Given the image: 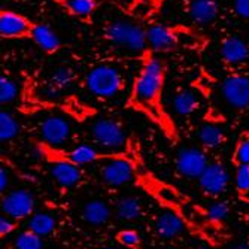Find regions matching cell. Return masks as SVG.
<instances>
[{"label":"cell","instance_id":"6da1fadb","mask_svg":"<svg viewBox=\"0 0 249 249\" xmlns=\"http://www.w3.org/2000/svg\"><path fill=\"white\" fill-rule=\"evenodd\" d=\"M136 167V184L148 193L155 201L166 209L173 212L176 216L182 219L185 224V229L198 239L209 242L211 245H219L222 242V224L215 222L209 211L201 208L194 200L176 188L172 184L164 182L163 179L155 176L152 172H148L141 161V157L138 155L134 160Z\"/></svg>","mask_w":249,"mask_h":249},{"label":"cell","instance_id":"7a4b0ae2","mask_svg":"<svg viewBox=\"0 0 249 249\" xmlns=\"http://www.w3.org/2000/svg\"><path fill=\"white\" fill-rule=\"evenodd\" d=\"M166 76V63L158 60L154 51H145L141 55L139 71L131 82L125 107L139 112L160 128L169 141L178 142V125L164 105Z\"/></svg>","mask_w":249,"mask_h":249},{"label":"cell","instance_id":"3957f363","mask_svg":"<svg viewBox=\"0 0 249 249\" xmlns=\"http://www.w3.org/2000/svg\"><path fill=\"white\" fill-rule=\"evenodd\" d=\"M103 39L110 47L138 54L139 57L149 50L148 45V27L134 19L117 18L110 19L103 26Z\"/></svg>","mask_w":249,"mask_h":249},{"label":"cell","instance_id":"277c9868","mask_svg":"<svg viewBox=\"0 0 249 249\" xmlns=\"http://www.w3.org/2000/svg\"><path fill=\"white\" fill-rule=\"evenodd\" d=\"M36 148L42 158L47 163L54 161H64L75 166H87L93 163H103L107 160H114V158L125 157L130 154V151H99L89 145H79L71 149H64L58 146L48 145L42 141H35Z\"/></svg>","mask_w":249,"mask_h":249},{"label":"cell","instance_id":"5b68a950","mask_svg":"<svg viewBox=\"0 0 249 249\" xmlns=\"http://www.w3.org/2000/svg\"><path fill=\"white\" fill-rule=\"evenodd\" d=\"M87 91L100 99L110 100L118 97L127 87V79L120 67L110 63H102L94 66L84 79Z\"/></svg>","mask_w":249,"mask_h":249},{"label":"cell","instance_id":"8992f818","mask_svg":"<svg viewBox=\"0 0 249 249\" xmlns=\"http://www.w3.org/2000/svg\"><path fill=\"white\" fill-rule=\"evenodd\" d=\"M89 138L96 145L107 151H120L128 142L124 124L118 118L110 117L94 121L89 127Z\"/></svg>","mask_w":249,"mask_h":249},{"label":"cell","instance_id":"52a82bcc","mask_svg":"<svg viewBox=\"0 0 249 249\" xmlns=\"http://www.w3.org/2000/svg\"><path fill=\"white\" fill-rule=\"evenodd\" d=\"M138 157L136 151H130L128 155L103 161L100 167V178L110 187H123L136 179L134 160Z\"/></svg>","mask_w":249,"mask_h":249},{"label":"cell","instance_id":"ba28073f","mask_svg":"<svg viewBox=\"0 0 249 249\" xmlns=\"http://www.w3.org/2000/svg\"><path fill=\"white\" fill-rule=\"evenodd\" d=\"M219 58L231 73L240 72L249 63V43L237 35H225L219 40Z\"/></svg>","mask_w":249,"mask_h":249},{"label":"cell","instance_id":"9c48e42d","mask_svg":"<svg viewBox=\"0 0 249 249\" xmlns=\"http://www.w3.org/2000/svg\"><path fill=\"white\" fill-rule=\"evenodd\" d=\"M221 94L227 105L237 110L245 112L249 109V76L242 72H233L221 84Z\"/></svg>","mask_w":249,"mask_h":249},{"label":"cell","instance_id":"30bf717a","mask_svg":"<svg viewBox=\"0 0 249 249\" xmlns=\"http://www.w3.org/2000/svg\"><path fill=\"white\" fill-rule=\"evenodd\" d=\"M37 133L40 136L39 141L48 143V145H53V146L63 148V145H66L71 141L72 125H71L69 120H66L63 117L50 115V117H45L39 121Z\"/></svg>","mask_w":249,"mask_h":249},{"label":"cell","instance_id":"8fae6325","mask_svg":"<svg viewBox=\"0 0 249 249\" xmlns=\"http://www.w3.org/2000/svg\"><path fill=\"white\" fill-rule=\"evenodd\" d=\"M36 21L15 11H0V37L2 39H30Z\"/></svg>","mask_w":249,"mask_h":249},{"label":"cell","instance_id":"7c38bea8","mask_svg":"<svg viewBox=\"0 0 249 249\" xmlns=\"http://www.w3.org/2000/svg\"><path fill=\"white\" fill-rule=\"evenodd\" d=\"M35 209V197L29 190L19 188L2 194V211L6 216L21 221L32 215Z\"/></svg>","mask_w":249,"mask_h":249},{"label":"cell","instance_id":"4fadbf2b","mask_svg":"<svg viewBox=\"0 0 249 249\" xmlns=\"http://www.w3.org/2000/svg\"><path fill=\"white\" fill-rule=\"evenodd\" d=\"M176 169L178 172L187 176V178H200L201 173L205 172V169L209 164L208 155L206 152L196 148V146H187L179 149V152L176 154V160H175Z\"/></svg>","mask_w":249,"mask_h":249},{"label":"cell","instance_id":"5bb4252c","mask_svg":"<svg viewBox=\"0 0 249 249\" xmlns=\"http://www.w3.org/2000/svg\"><path fill=\"white\" fill-rule=\"evenodd\" d=\"M148 45L155 54H167L179 48L178 26L151 24L148 27Z\"/></svg>","mask_w":249,"mask_h":249},{"label":"cell","instance_id":"9a60e30c","mask_svg":"<svg viewBox=\"0 0 249 249\" xmlns=\"http://www.w3.org/2000/svg\"><path fill=\"white\" fill-rule=\"evenodd\" d=\"M229 180L230 176L225 166L221 161H212L198 178V185L206 196L218 197L227 190Z\"/></svg>","mask_w":249,"mask_h":249},{"label":"cell","instance_id":"2e32d148","mask_svg":"<svg viewBox=\"0 0 249 249\" xmlns=\"http://www.w3.org/2000/svg\"><path fill=\"white\" fill-rule=\"evenodd\" d=\"M76 81H78V75L73 67L71 66L55 67L43 84V93L47 94L45 97L50 99L61 97V94L66 93L67 89H71Z\"/></svg>","mask_w":249,"mask_h":249},{"label":"cell","instance_id":"e0dca14e","mask_svg":"<svg viewBox=\"0 0 249 249\" xmlns=\"http://www.w3.org/2000/svg\"><path fill=\"white\" fill-rule=\"evenodd\" d=\"M185 12L194 24L206 26L218 19L221 8L218 0H187Z\"/></svg>","mask_w":249,"mask_h":249},{"label":"cell","instance_id":"ac0fdd59","mask_svg":"<svg viewBox=\"0 0 249 249\" xmlns=\"http://www.w3.org/2000/svg\"><path fill=\"white\" fill-rule=\"evenodd\" d=\"M164 2L166 0H130L125 6V12L131 19L145 24L161 12Z\"/></svg>","mask_w":249,"mask_h":249},{"label":"cell","instance_id":"d6986e66","mask_svg":"<svg viewBox=\"0 0 249 249\" xmlns=\"http://www.w3.org/2000/svg\"><path fill=\"white\" fill-rule=\"evenodd\" d=\"M175 114L182 118H191L201 109V100L197 93L188 88H180L172 99Z\"/></svg>","mask_w":249,"mask_h":249},{"label":"cell","instance_id":"ffe728a7","mask_svg":"<svg viewBox=\"0 0 249 249\" xmlns=\"http://www.w3.org/2000/svg\"><path fill=\"white\" fill-rule=\"evenodd\" d=\"M30 39L37 45V48L47 55L57 54L61 48V40L57 36V33L48 24H43V22H36Z\"/></svg>","mask_w":249,"mask_h":249},{"label":"cell","instance_id":"44dd1931","mask_svg":"<svg viewBox=\"0 0 249 249\" xmlns=\"http://www.w3.org/2000/svg\"><path fill=\"white\" fill-rule=\"evenodd\" d=\"M53 2L67 15L84 22L91 21L99 6L97 0H53Z\"/></svg>","mask_w":249,"mask_h":249},{"label":"cell","instance_id":"7402d4cb","mask_svg":"<svg viewBox=\"0 0 249 249\" xmlns=\"http://www.w3.org/2000/svg\"><path fill=\"white\" fill-rule=\"evenodd\" d=\"M48 164H50V170H51L53 178L55 179V182L61 185L63 188H72L82 180V172L79 166L64 163V161H54Z\"/></svg>","mask_w":249,"mask_h":249},{"label":"cell","instance_id":"603a6c76","mask_svg":"<svg viewBox=\"0 0 249 249\" xmlns=\"http://www.w3.org/2000/svg\"><path fill=\"white\" fill-rule=\"evenodd\" d=\"M154 229L157 231V234L164 239H175L178 236L182 234V231L185 230V224L182 222L179 216H176L173 212L166 211L163 213H160L155 218L154 222Z\"/></svg>","mask_w":249,"mask_h":249},{"label":"cell","instance_id":"cb8c5ba5","mask_svg":"<svg viewBox=\"0 0 249 249\" xmlns=\"http://www.w3.org/2000/svg\"><path fill=\"white\" fill-rule=\"evenodd\" d=\"M82 218L91 225H105L110 219V208L103 200H89L82 208Z\"/></svg>","mask_w":249,"mask_h":249},{"label":"cell","instance_id":"d4e9b609","mask_svg":"<svg viewBox=\"0 0 249 249\" xmlns=\"http://www.w3.org/2000/svg\"><path fill=\"white\" fill-rule=\"evenodd\" d=\"M225 139H227L225 130L215 123H208L198 128V141L208 149L219 148L221 145H224Z\"/></svg>","mask_w":249,"mask_h":249},{"label":"cell","instance_id":"484cf974","mask_svg":"<svg viewBox=\"0 0 249 249\" xmlns=\"http://www.w3.org/2000/svg\"><path fill=\"white\" fill-rule=\"evenodd\" d=\"M115 213L123 221H134L142 215V201L134 196H127L118 200Z\"/></svg>","mask_w":249,"mask_h":249},{"label":"cell","instance_id":"4316f807","mask_svg":"<svg viewBox=\"0 0 249 249\" xmlns=\"http://www.w3.org/2000/svg\"><path fill=\"white\" fill-rule=\"evenodd\" d=\"M60 106L67 115L72 117L76 121H84V120H88V118H91L93 115H96V109L82 103L75 96H69Z\"/></svg>","mask_w":249,"mask_h":249},{"label":"cell","instance_id":"83f0119b","mask_svg":"<svg viewBox=\"0 0 249 249\" xmlns=\"http://www.w3.org/2000/svg\"><path fill=\"white\" fill-rule=\"evenodd\" d=\"M57 221L50 213H36L29 221V230L35 231L40 237L50 236L55 230Z\"/></svg>","mask_w":249,"mask_h":249},{"label":"cell","instance_id":"f1b7e54d","mask_svg":"<svg viewBox=\"0 0 249 249\" xmlns=\"http://www.w3.org/2000/svg\"><path fill=\"white\" fill-rule=\"evenodd\" d=\"M19 131V124L17 118L6 112L5 109L0 110V141L9 142L12 141Z\"/></svg>","mask_w":249,"mask_h":249},{"label":"cell","instance_id":"f546056e","mask_svg":"<svg viewBox=\"0 0 249 249\" xmlns=\"http://www.w3.org/2000/svg\"><path fill=\"white\" fill-rule=\"evenodd\" d=\"M231 163L237 167L242 164H249V128L242 131L236 141Z\"/></svg>","mask_w":249,"mask_h":249},{"label":"cell","instance_id":"4dcf8cb0","mask_svg":"<svg viewBox=\"0 0 249 249\" xmlns=\"http://www.w3.org/2000/svg\"><path fill=\"white\" fill-rule=\"evenodd\" d=\"M43 242L39 234L32 230L21 231L12 242V249H42Z\"/></svg>","mask_w":249,"mask_h":249},{"label":"cell","instance_id":"1f68e13d","mask_svg":"<svg viewBox=\"0 0 249 249\" xmlns=\"http://www.w3.org/2000/svg\"><path fill=\"white\" fill-rule=\"evenodd\" d=\"M236 191L239 198L249 205V164L236 167Z\"/></svg>","mask_w":249,"mask_h":249},{"label":"cell","instance_id":"d6a6232c","mask_svg":"<svg viewBox=\"0 0 249 249\" xmlns=\"http://www.w3.org/2000/svg\"><path fill=\"white\" fill-rule=\"evenodd\" d=\"M18 97V87L17 82L8 75L2 73L0 76V103L8 105Z\"/></svg>","mask_w":249,"mask_h":249},{"label":"cell","instance_id":"836d02e7","mask_svg":"<svg viewBox=\"0 0 249 249\" xmlns=\"http://www.w3.org/2000/svg\"><path fill=\"white\" fill-rule=\"evenodd\" d=\"M117 242L125 249H142V237L133 229L120 230L115 236Z\"/></svg>","mask_w":249,"mask_h":249},{"label":"cell","instance_id":"e575fe53","mask_svg":"<svg viewBox=\"0 0 249 249\" xmlns=\"http://www.w3.org/2000/svg\"><path fill=\"white\" fill-rule=\"evenodd\" d=\"M208 211H209L211 218L215 222L222 224L230 213V206H229V203H225V201H218V203H213L211 208H208Z\"/></svg>","mask_w":249,"mask_h":249},{"label":"cell","instance_id":"d590c367","mask_svg":"<svg viewBox=\"0 0 249 249\" xmlns=\"http://www.w3.org/2000/svg\"><path fill=\"white\" fill-rule=\"evenodd\" d=\"M18 229V221L9 216H0V237H6Z\"/></svg>","mask_w":249,"mask_h":249},{"label":"cell","instance_id":"8d00e7d4","mask_svg":"<svg viewBox=\"0 0 249 249\" xmlns=\"http://www.w3.org/2000/svg\"><path fill=\"white\" fill-rule=\"evenodd\" d=\"M233 6L240 18L249 21V0H233Z\"/></svg>","mask_w":249,"mask_h":249},{"label":"cell","instance_id":"74e56055","mask_svg":"<svg viewBox=\"0 0 249 249\" xmlns=\"http://www.w3.org/2000/svg\"><path fill=\"white\" fill-rule=\"evenodd\" d=\"M8 184H9V175H8V170L5 167L0 169V193L5 194V190L8 188Z\"/></svg>","mask_w":249,"mask_h":249},{"label":"cell","instance_id":"f35d334b","mask_svg":"<svg viewBox=\"0 0 249 249\" xmlns=\"http://www.w3.org/2000/svg\"><path fill=\"white\" fill-rule=\"evenodd\" d=\"M230 249H249V246L245 245V243H237V245H233Z\"/></svg>","mask_w":249,"mask_h":249},{"label":"cell","instance_id":"ab89813d","mask_svg":"<svg viewBox=\"0 0 249 249\" xmlns=\"http://www.w3.org/2000/svg\"><path fill=\"white\" fill-rule=\"evenodd\" d=\"M196 249H209V248H206V246H198V248H196Z\"/></svg>","mask_w":249,"mask_h":249},{"label":"cell","instance_id":"60d3db41","mask_svg":"<svg viewBox=\"0 0 249 249\" xmlns=\"http://www.w3.org/2000/svg\"><path fill=\"white\" fill-rule=\"evenodd\" d=\"M102 249H117V248H112V246H107V248H102Z\"/></svg>","mask_w":249,"mask_h":249}]
</instances>
